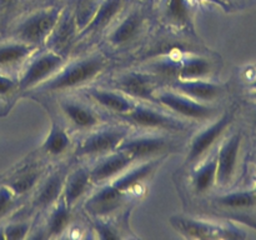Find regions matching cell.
<instances>
[{
	"label": "cell",
	"mask_w": 256,
	"mask_h": 240,
	"mask_svg": "<svg viewBox=\"0 0 256 240\" xmlns=\"http://www.w3.org/2000/svg\"><path fill=\"white\" fill-rule=\"evenodd\" d=\"M118 149L128 152L135 162H144L166 156L168 152L174 149V140L160 132H142L128 135Z\"/></svg>",
	"instance_id": "8992f818"
},
{
	"label": "cell",
	"mask_w": 256,
	"mask_h": 240,
	"mask_svg": "<svg viewBox=\"0 0 256 240\" xmlns=\"http://www.w3.org/2000/svg\"><path fill=\"white\" fill-rule=\"evenodd\" d=\"M215 204L226 212H239L255 208L256 196L254 190H240V192H228V194L216 196Z\"/></svg>",
	"instance_id": "f546056e"
},
{
	"label": "cell",
	"mask_w": 256,
	"mask_h": 240,
	"mask_svg": "<svg viewBox=\"0 0 256 240\" xmlns=\"http://www.w3.org/2000/svg\"><path fill=\"white\" fill-rule=\"evenodd\" d=\"M225 2H229V4H230V2H232V0H225Z\"/></svg>",
	"instance_id": "f6af8a7d"
},
{
	"label": "cell",
	"mask_w": 256,
	"mask_h": 240,
	"mask_svg": "<svg viewBox=\"0 0 256 240\" xmlns=\"http://www.w3.org/2000/svg\"><path fill=\"white\" fill-rule=\"evenodd\" d=\"M72 209L68 206L64 196L62 195L56 202L48 210L44 238H58L66 232L72 222Z\"/></svg>",
	"instance_id": "4316f807"
},
{
	"label": "cell",
	"mask_w": 256,
	"mask_h": 240,
	"mask_svg": "<svg viewBox=\"0 0 256 240\" xmlns=\"http://www.w3.org/2000/svg\"><path fill=\"white\" fill-rule=\"evenodd\" d=\"M78 39H79V29L75 22L74 10L72 5H68L62 9L59 20L48 38L44 48L66 56L68 50Z\"/></svg>",
	"instance_id": "5bb4252c"
},
{
	"label": "cell",
	"mask_w": 256,
	"mask_h": 240,
	"mask_svg": "<svg viewBox=\"0 0 256 240\" xmlns=\"http://www.w3.org/2000/svg\"><path fill=\"white\" fill-rule=\"evenodd\" d=\"M18 196L6 185L0 186V220L16 208Z\"/></svg>",
	"instance_id": "e575fe53"
},
{
	"label": "cell",
	"mask_w": 256,
	"mask_h": 240,
	"mask_svg": "<svg viewBox=\"0 0 256 240\" xmlns=\"http://www.w3.org/2000/svg\"><path fill=\"white\" fill-rule=\"evenodd\" d=\"M20 2H22V0H0V12L6 14V12H12L19 5Z\"/></svg>",
	"instance_id": "d590c367"
},
{
	"label": "cell",
	"mask_w": 256,
	"mask_h": 240,
	"mask_svg": "<svg viewBox=\"0 0 256 240\" xmlns=\"http://www.w3.org/2000/svg\"><path fill=\"white\" fill-rule=\"evenodd\" d=\"M45 172H46V168L44 162L38 159H32L22 164L5 182V185L9 186L18 198L24 196L28 192H34Z\"/></svg>",
	"instance_id": "44dd1931"
},
{
	"label": "cell",
	"mask_w": 256,
	"mask_h": 240,
	"mask_svg": "<svg viewBox=\"0 0 256 240\" xmlns=\"http://www.w3.org/2000/svg\"><path fill=\"white\" fill-rule=\"evenodd\" d=\"M194 2H208V4H214L216 5V6L222 8V9L224 10H229L230 9V4L228 2H225V0H192Z\"/></svg>",
	"instance_id": "8d00e7d4"
},
{
	"label": "cell",
	"mask_w": 256,
	"mask_h": 240,
	"mask_svg": "<svg viewBox=\"0 0 256 240\" xmlns=\"http://www.w3.org/2000/svg\"><path fill=\"white\" fill-rule=\"evenodd\" d=\"M119 118L134 126L146 129L148 132H184L189 126L184 119L172 112H164L144 102H138L132 110L120 115Z\"/></svg>",
	"instance_id": "277c9868"
},
{
	"label": "cell",
	"mask_w": 256,
	"mask_h": 240,
	"mask_svg": "<svg viewBox=\"0 0 256 240\" xmlns=\"http://www.w3.org/2000/svg\"><path fill=\"white\" fill-rule=\"evenodd\" d=\"M64 6L49 5L38 8L22 16L12 29V39L42 49L56 25Z\"/></svg>",
	"instance_id": "7a4b0ae2"
},
{
	"label": "cell",
	"mask_w": 256,
	"mask_h": 240,
	"mask_svg": "<svg viewBox=\"0 0 256 240\" xmlns=\"http://www.w3.org/2000/svg\"><path fill=\"white\" fill-rule=\"evenodd\" d=\"M69 168L60 165L56 169L45 174L34 190L32 209L35 212H48L62 195L65 179Z\"/></svg>",
	"instance_id": "8fae6325"
},
{
	"label": "cell",
	"mask_w": 256,
	"mask_h": 240,
	"mask_svg": "<svg viewBox=\"0 0 256 240\" xmlns=\"http://www.w3.org/2000/svg\"><path fill=\"white\" fill-rule=\"evenodd\" d=\"M66 62V56L56 52L42 48L36 50L22 65V75L19 76L20 92L34 90L48 79L56 74Z\"/></svg>",
	"instance_id": "3957f363"
},
{
	"label": "cell",
	"mask_w": 256,
	"mask_h": 240,
	"mask_svg": "<svg viewBox=\"0 0 256 240\" xmlns=\"http://www.w3.org/2000/svg\"><path fill=\"white\" fill-rule=\"evenodd\" d=\"M92 185L94 184L90 178V168L79 166L68 172L62 190V196L68 206L74 209L75 205L88 194Z\"/></svg>",
	"instance_id": "cb8c5ba5"
},
{
	"label": "cell",
	"mask_w": 256,
	"mask_h": 240,
	"mask_svg": "<svg viewBox=\"0 0 256 240\" xmlns=\"http://www.w3.org/2000/svg\"><path fill=\"white\" fill-rule=\"evenodd\" d=\"M19 92V80L5 72H0V99H12Z\"/></svg>",
	"instance_id": "836d02e7"
},
{
	"label": "cell",
	"mask_w": 256,
	"mask_h": 240,
	"mask_svg": "<svg viewBox=\"0 0 256 240\" xmlns=\"http://www.w3.org/2000/svg\"><path fill=\"white\" fill-rule=\"evenodd\" d=\"M135 162L128 152L116 149L104 156L98 158L90 168V178L94 185H102L114 180L118 175L132 166Z\"/></svg>",
	"instance_id": "e0dca14e"
},
{
	"label": "cell",
	"mask_w": 256,
	"mask_h": 240,
	"mask_svg": "<svg viewBox=\"0 0 256 240\" xmlns=\"http://www.w3.org/2000/svg\"><path fill=\"white\" fill-rule=\"evenodd\" d=\"M170 224L188 239H242L246 236L244 232L232 225H219L185 215L172 216Z\"/></svg>",
	"instance_id": "52a82bcc"
},
{
	"label": "cell",
	"mask_w": 256,
	"mask_h": 240,
	"mask_svg": "<svg viewBox=\"0 0 256 240\" xmlns=\"http://www.w3.org/2000/svg\"><path fill=\"white\" fill-rule=\"evenodd\" d=\"M155 99L156 104H160L165 109H169L172 114L178 115L182 119L210 120L216 114V109L210 104L200 102L172 89H158Z\"/></svg>",
	"instance_id": "ba28073f"
},
{
	"label": "cell",
	"mask_w": 256,
	"mask_h": 240,
	"mask_svg": "<svg viewBox=\"0 0 256 240\" xmlns=\"http://www.w3.org/2000/svg\"><path fill=\"white\" fill-rule=\"evenodd\" d=\"M32 222L29 219L12 222L4 226V238L9 240H22L29 235Z\"/></svg>",
	"instance_id": "1f68e13d"
},
{
	"label": "cell",
	"mask_w": 256,
	"mask_h": 240,
	"mask_svg": "<svg viewBox=\"0 0 256 240\" xmlns=\"http://www.w3.org/2000/svg\"><path fill=\"white\" fill-rule=\"evenodd\" d=\"M84 95L99 108L114 112L118 116L126 114L138 104L126 94L118 89H104V88H85Z\"/></svg>",
	"instance_id": "ffe728a7"
},
{
	"label": "cell",
	"mask_w": 256,
	"mask_h": 240,
	"mask_svg": "<svg viewBox=\"0 0 256 240\" xmlns=\"http://www.w3.org/2000/svg\"><path fill=\"white\" fill-rule=\"evenodd\" d=\"M154 2H155V0H154Z\"/></svg>",
	"instance_id": "bcb514c9"
},
{
	"label": "cell",
	"mask_w": 256,
	"mask_h": 240,
	"mask_svg": "<svg viewBox=\"0 0 256 240\" xmlns=\"http://www.w3.org/2000/svg\"><path fill=\"white\" fill-rule=\"evenodd\" d=\"M145 28V14L142 6L134 5L126 14L115 22L106 35V42L112 46L122 48L132 44L142 35Z\"/></svg>",
	"instance_id": "7c38bea8"
},
{
	"label": "cell",
	"mask_w": 256,
	"mask_h": 240,
	"mask_svg": "<svg viewBox=\"0 0 256 240\" xmlns=\"http://www.w3.org/2000/svg\"><path fill=\"white\" fill-rule=\"evenodd\" d=\"M25 2H35V0H25Z\"/></svg>",
	"instance_id": "ee69618b"
},
{
	"label": "cell",
	"mask_w": 256,
	"mask_h": 240,
	"mask_svg": "<svg viewBox=\"0 0 256 240\" xmlns=\"http://www.w3.org/2000/svg\"><path fill=\"white\" fill-rule=\"evenodd\" d=\"M102 0H75L72 5L74 10L75 22H76L79 34L86 28V25L92 22L99 8Z\"/></svg>",
	"instance_id": "4dcf8cb0"
},
{
	"label": "cell",
	"mask_w": 256,
	"mask_h": 240,
	"mask_svg": "<svg viewBox=\"0 0 256 240\" xmlns=\"http://www.w3.org/2000/svg\"><path fill=\"white\" fill-rule=\"evenodd\" d=\"M128 0H102L92 22L79 34V38L94 35L106 29L119 18L126 5Z\"/></svg>",
	"instance_id": "d4e9b609"
},
{
	"label": "cell",
	"mask_w": 256,
	"mask_h": 240,
	"mask_svg": "<svg viewBox=\"0 0 256 240\" xmlns=\"http://www.w3.org/2000/svg\"><path fill=\"white\" fill-rule=\"evenodd\" d=\"M129 195L119 192L110 182L100 185V189L85 202V210L92 218H108L120 210Z\"/></svg>",
	"instance_id": "2e32d148"
},
{
	"label": "cell",
	"mask_w": 256,
	"mask_h": 240,
	"mask_svg": "<svg viewBox=\"0 0 256 240\" xmlns=\"http://www.w3.org/2000/svg\"><path fill=\"white\" fill-rule=\"evenodd\" d=\"M252 98L256 102V89L255 90H252Z\"/></svg>",
	"instance_id": "60d3db41"
},
{
	"label": "cell",
	"mask_w": 256,
	"mask_h": 240,
	"mask_svg": "<svg viewBox=\"0 0 256 240\" xmlns=\"http://www.w3.org/2000/svg\"><path fill=\"white\" fill-rule=\"evenodd\" d=\"M128 2H144V0H128Z\"/></svg>",
	"instance_id": "b9f144b4"
},
{
	"label": "cell",
	"mask_w": 256,
	"mask_h": 240,
	"mask_svg": "<svg viewBox=\"0 0 256 240\" xmlns=\"http://www.w3.org/2000/svg\"><path fill=\"white\" fill-rule=\"evenodd\" d=\"M72 138L64 125L52 115L50 132L40 146V152L49 158H58L64 155L72 148Z\"/></svg>",
	"instance_id": "484cf974"
},
{
	"label": "cell",
	"mask_w": 256,
	"mask_h": 240,
	"mask_svg": "<svg viewBox=\"0 0 256 240\" xmlns=\"http://www.w3.org/2000/svg\"><path fill=\"white\" fill-rule=\"evenodd\" d=\"M0 239H5V238H4V228H0Z\"/></svg>",
	"instance_id": "f35d334b"
},
{
	"label": "cell",
	"mask_w": 256,
	"mask_h": 240,
	"mask_svg": "<svg viewBox=\"0 0 256 240\" xmlns=\"http://www.w3.org/2000/svg\"><path fill=\"white\" fill-rule=\"evenodd\" d=\"M242 142V134L235 132L228 136L220 145L219 152H216V185L219 186H228L234 180Z\"/></svg>",
	"instance_id": "4fadbf2b"
},
{
	"label": "cell",
	"mask_w": 256,
	"mask_h": 240,
	"mask_svg": "<svg viewBox=\"0 0 256 240\" xmlns=\"http://www.w3.org/2000/svg\"><path fill=\"white\" fill-rule=\"evenodd\" d=\"M59 108L65 119L72 126L82 132H90L102 124L99 112L82 100L72 96H64L60 99Z\"/></svg>",
	"instance_id": "9a60e30c"
},
{
	"label": "cell",
	"mask_w": 256,
	"mask_h": 240,
	"mask_svg": "<svg viewBox=\"0 0 256 240\" xmlns=\"http://www.w3.org/2000/svg\"><path fill=\"white\" fill-rule=\"evenodd\" d=\"M36 50L39 49L16 39L0 42V72L8 74L9 70L22 68Z\"/></svg>",
	"instance_id": "603a6c76"
},
{
	"label": "cell",
	"mask_w": 256,
	"mask_h": 240,
	"mask_svg": "<svg viewBox=\"0 0 256 240\" xmlns=\"http://www.w3.org/2000/svg\"><path fill=\"white\" fill-rule=\"evenodd\" d=\"M212 72V64L210 60L198 55L186 54L180 58L176 79H208Z\"/></svg>",
	"instance_id": "f1b7e54d"
},
{
	"label": "cell",
	"mask_w": 256,
	"mask_h": 240,
	"mask_svg": "<svg viewBox=\"0 0 256 240\" xmlns=\"http://www.w3.org/2000/svg\"><path fill=\"white\" fill-rule=\"evenodd\" d=\"M232 122V114L230 112H225L214 122L199 130L190 140L188 154L185 158L186 165H196L198 162H202L208 152L214 148L218 140L222 136V134L229 129Z\"/></svg>",
	"instance_id": "9c48e42d"
},
{
	"label": "cell",
	"mask_w": 256,
	"mask_h": 240,
	"mask_svg": "<svg viewBox=\"0 0 256 240\" xmlns=\"http://www.w3.org/2000/svg\"><path fill=\"white\" fill-rule=\"evenodd\" d=\"M164 158L144 160V162H140L139 164L134 162L132 166L128 168L125 172H122L114 180H112L110 184L124 194H132L138 188L142 186L146 180L152 178V175L154 174V172L158 169Z\"/></svg>",
	"instance_id": "d6986e66"
},
{
	"label": "cell",
	"mask_w": 256,
	"mask_h": 240,
	"mask_svg": "<svg viewBox=\"0 0 256 240\" xmlns=\"http://www.w3.org/2000/svg\"><path fill=\"white\" fill-rule=\"evenodd\" d=\"M92 230L99 239H119L116 228L108 222L106 218H92Z\"/></svg>",
	"instance_id": "d6a6232c"
},
{
	"label": "cell",
	"mask_w": 256,
	"mask_h": 240,
	"mask_svg": "<svg viewBox=\"0 0 256 240\" xmlns=\"http://www.w3.org/2000/svg\"><path fill=\"white\" fill-rule=\"evenodd\" d=\"M172 89L205 104L220 99L224 94L222 85L208 79H175L172 82Z\"/></svg>",
	"instance_id": "7402d4cb"
},
{
	"label": "cell",
	"mask_w": 256,
	"mask_h": 240,
	"mask_svg": "<svg viewBox=\"0 0 256 240\" xmlns=\"http://www.w3.org/2000/svg\"><path fill=\"white\" fill-rule=\"evenodd\" d=\"M252 190H254V194H255V196H256V184H255V188Z\"/></svg>",
	"instance_id": "7bdbcfd3"
},
{
	"label": "cell",
	"mask_w": 256,
	"mask_h": 240,
	"mask_svg": "<svg viewBox=\"0 0 256 240\" xmlns=\"http://www.w3.org/2000/svg\"><path fill=\"white\" fill-rule=\"evenodd\" d=\"M158 78L145 72H126L112 80L114 89L120 90L134 100L156 104L155 94L158 92Z\"/></svg>",
	"instance_id": "30bf717a"
},
{
	"label": "cell",
	"mask_w": 256,
	"mask_h": 240,
	"mask_svg": "<svg viewBox=\"0 0 256 240\" xmlns=\"http://www.w3.org/2000/svg\"><path fill=\"white\" fill-rule=\"evenodd\" d=\"M250 88H252V90H255L256 89V79L252 82V84H250Z\"/></svg>",
	"instance_id": "ab89813d"
},
{
	"label": "cell",
	"mask_w": 256,
	"mask_h": 240,
	"mask_svg": "<svg viewBox=\"0 0 256 240\" xmlns=\"http://www.w3.org/2000/svg\"><path fill=\"white\" fill-rule=\"evenodd\" d=\"M160 20L175 30L192 29V0H155Z\"/></svg>",
	"instance_id": "ac0fdd59"
},
{
	"label": "cell",
	"mask_w": 256,
	"mask_h": 240,
	"mask_svg": "<svg viewBox=\"0 0 256 240\" xmlns=\"http://www.w3.org/2000/svg\"><path fill=\"white\" fill-rule=\"evenodd\" d=\"M250 120H252V125H254L255 129H256V105L252 108V112H250Z\"/></svg>",
	"instance_id": "74e56055"
},
{
	"label": "cell",
	"mask_w": 256,
	"mask_h": 240,
	"mask_svg": "<svg viewBox=\"0 0 256 240\" xmlns=\"http://www.w3.org/2000/svg\"><path fill=\"white\" fill-rule=\"evenodd\" d=\"M109 59L102 52H92L88 56L80 58L74 62H65L64 66L50 79L35 88L40 94L65 92L74 90L92 82L106 70Z\"/></svg>",
	"instance_id": "6da1fadb"
},
{
	"label": "cell",
	"mask_w": 256,
	"mask_h": 240,
	"mask_svg": "<svg viewBox=\"0 0 256 240\" xmlns=\"http://www.w3.org/2000/svg\"><path fill=\"white\" fill-rule=\"evenodd\" d=\"M129 135V130L119 125H106L88 132L75 149L78 158H100L115 152L122 140Z\"/></svg>",
	"instance_id": "5b68a950"
},
{
	"label": "cell",
	"mask_w": 256,
	"mask_h": 240,
	"mask_svg": "<svg viewBox=\"0 0 256 240\" xmlns=\"http://www.w3.org/2000/svg\"><path fill=\"white\" fill-rule=\"evenodd\" d=\"M192 185L196 194H208L216 185V155L194 165L192 172Z\"/></svg>",
	"instance_id": "83f0119b"
}]
</instances>
